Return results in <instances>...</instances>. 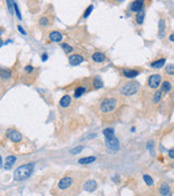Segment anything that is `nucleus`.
<instances>
[{"instance_id": "4be33fe9", "label": "nucleus", "mask_w": 174, "mask_h": 196, "mask_svg": "<svg viewBox=\"0 0 174 196\" xmlns=\"http://www.w3.org/2000/svg\"><path fill=\"white\" fill-rule=\"evenodd\" d=\"M162 93L163 91H157L156 89V91L154 93V95H152V103L154 104H159L160 103V100H161V98H162Z\"/></svg>"}, {"instance_id": "cd10ccee", "label": "nucleus", "mask_w": 174, "mask_h": 196, "mask_svg": "<svg viewBox=\"0 0 174 196\" xmlns=\"http://www.w3.org/2000/svg\"><path fill=\"white\" fill-rule=\"evenodd\" d=\"M14 3H15V0H7V6H8V10L11 14H13L14 12Z\"/></svg>"}, {"instance_id": "c9c22d12", "label": "nucleus", "mask_w": 174, "mask_h": 196, "mask_svg": "<svg viewBox=\"0 0 174 196\" xmlns=\"http://www.w3.org/2000/svg\"><path fill=\"white\" fill-rule=\"evenodd\" d=\"M167 156H169L170 159H174V147L173 148H171V149H169V152H167Z\"/></svg>"}, {"instance_id": "b1692460", "label": "nucleus", "mask_w": 174, "mask_h": 196, "mask_svg": "<svg viewBox=\"0 0 174 196\" xmlns=\"http://www.w3.org/2000/svg\"><path fill=\"white\" fill-rule=\"evenodd\" d=\"M86 91H87V87H85V86L77 87V88L75 89V91H74V97H75V98H80V96H82Z\"/></svg>"}, {"instance_id": "e433bc0d", "label": "nucleus", "mask_w": 174, "mask_h": 196, "mask_svg": "<svg viewBox=\"0 0 174 196\" xmlns=\"http://www.w3.org/2000/svg\"><path fill=\"white\" fill-rule=\"evenodd\" d=\"M18 29H19V32H20V33L22 34V35H26V32H25V29H23V27L21 26V25H18Z\"/></svg>"}, {"instance_id": "ddd939ff", "label": "nucleus", "mask_w": 174, "mask_h": 196, "mask_svg": "<svg viewBox=\"0 0 174 196\" xmlns=\"http://www.w3.org/2000/svg\"><path fill=\"white\" fill-rule=\"evenodd\" d=\"M63 38V35L58 31H52L49 33V40L54 42H60Z\"/></svg>"}, {"instance_id": "6ab92c4d", "label": "nucleus", "mask_w": 174, "mask_h": 196, "mask_svg": "<svg viewBox=\"0 0 174 196\" xmlns=\"http://www.w3.org/2000/svg\"><path fill=\"white\" fill-rule=\"evenodd\" d=\"M165 59L164 58H162V59H159V60H157V61H154V62L150 65V67L151 68H154V69H160V68H163L164 67V65H165Z\"/></svg>"}, {"instance_id": "c756f323", "label": "nucleus", "mask_w": 174, "mask_h": 196, "mask_svg": "<svg viewBox=\"0 0 174 196\" xmlns=\"http://www.w3.org/2000/svg\"><path fill=\"white\" fill-rule=\"evenodd\" d=\"M164 72L167 75H174V65H167L165 67Z\"/></svg>"}, {"instance_id": "1a4fd4ad", "label": "nucleus", "mask_w": 174, "mask_h": 196, "mask_svg": "<svg viewBox=\"0 0 174 196\" xmlns=\"http://www.w3.org/2000/svg\"><path fill=\"white\" fill-rule=\"evenodd\" d=\"M73 184V180L70 176H65V178H62L58 183V187L60 189H67L71 185Z\"/></svg>"}, {"instance_id": "7ed1b4c3", "label": "nucleus", "mask_w": 174, "mask_h": 196, "mask_svg": "<svg viewBox=\"0 0 174 196\" xmlns=\"http://www.w3.org/2000/svg\"><path fill=\"white\" fill-rule=\"evenodd\" d=\"M116 106H118V103H116L115 99L113 98H106L101 101L100 104V110L103 114H109V112H112L113 110H115Z\"/></svg>"}, {"instance_id": "a878e982", "label": "nucleus", "mask_w": 174, "mask_h": 196, "mask_svg": "<svg viewBox=\"0 0 174 196\" xmlns=\"http://www.w3.org/2000/svg\"><path fill=\"white\" fill-rule=\"evenodd\" d=\"M0 75H1V78H2L3 81H7L11 78V71H10V70L3 69V70H1V72H0Z\"/></svg>"}, {"instance_id": "2f4dec72", "label": "nucleus", "mask_w": 174, "mask_h": 196, "mask_svg": "<svg viewBox=\"0 0 174 196\" xmlns=\"http://www.w3.org/2000/svg\"><path fill=\"white\" fill-rule=\"evenodd\" d=\"M93 10H94V6H93V5L88 6V8H87V9L85 10L84 14H83V18H84V19H87V18H88V16H89V14L93 12Z\"/></svg>"}, {"instance_id": "dca6fc26", "label": "nucleus", "mask_w": 174, "mask_h": 196, "mask_svg": "<svg viewBox=\"0 0 174 196\" xmlns=\"http://www.w3.org/2000/svg\"><path fill=\"white\" fill-rule=\"evenodd\" d=\"M159 193H160V195H163V196H169L172 194L171 189H170V186L167 183H163V184L161 185L160 189H159Z\"/></svg>"}, {"instance_id": "473e14b6", "label": "nucleus", "mask_w": 174, "mask_h": 196, "mask_svg": "<svg viewBox=\"0 0 174 196\" xmlns=\"http://www.w3.org/2000/svg\"><path fill=\"white\" fill-rule=\"evenodd\" d=\"M83 150V146H78V147H75L74 149H71L70 150V153H71L72 155H76L78 154V153H80Z\"/></svg>"}, {"instance_id": "423d86ee", "label": "nucleus", "mask_w": 174, "mask_h": 196, "mask_svg": "<svg viewBox=\"0 0 174 196\" xmlns=\"http://www.w3.org/2000/svg\"><path fill=\"white\" fill-rule=\"evenodd\" d=\"M7 136L11 142L13 143H20L22 140L23 136L18 130H14V129H10L7 131Z\"/></svg>"}, {"instance_id": "4468645a", "label": "nucleus", "mask_w": 174, "mask_h": 196, "mask_svg": "<svg viewBox=\"0 0 174 196\" xmlns=\"http://www.w3.org/2000/svg\"><path fill=\"white\" fill-rule=\"evenodd\" d=\"M97 186H98V185H97L96 181L89 180V181H87V182L84 184V189L86 192H88V193H93V192L97 189Z\"/></svg>"}, {"instance_id": "2eb2a0df", "label": "nucleus", "mask_w": 174, "mask_h": 196, "mask_svg": "<svg viewBox=\"0 0 174 196\" xmlns=\"http://www.w3.org/2000/svg\"><path fill=\"white\" fill-rule=\"evenodd\" d=\"M59 104H60V107L62 108H67L70 105L72 104V97L70 95H64L62 98L60 99V101H59Z\"/></svg>"}, {"instance_id": "4c0bfd02", "label": "nucleus", "mask_w": 174, "mask_h": 196, "mask_svg": "<svg viewBox=\"0 0 174 196\" xmlns=\"http://www.w3.org/2000/svg\"><path fill=\"white\" fill-rule=\"evenodd\" d=\"M41 59H42V61H46V60L48 59V55H47V54H44V55L41 56Z\"/></svg>"}, {"instance_id": "5701e85b", "label": "nucleus", "mask_w": 174, "mask_h": 196, "mask_svg": "<svg viewBox=\"0 0 174 196\" xmlns=\"http://www.w3.org/2000/svg\"><path fill=\"white\" fill-rule=\"evenodd\" d=\"M93 86H94L95 88H97V89L102 88V87H103V83H102V81H101V78H99V76L94 78V80H93Z\"/></svg>"}, {"instance_id": "9d476101", "label": "nucleus", "mask_w": 174, "mask_h": 196, "mask_svg": "<svg viewBox=\"0 0 174 196\" xmlns=\"http://www.w3.org/2000/svg\"><path fill=\"white\" fill-rule=\"evenodd\" d=\"M122 73L126 78H135L136 76L139 75L141 71H139V70H134V69H123Z\"/></svg>"}, {"instance_id": "a211bd4d", "label": "nucleus", "mask_w": 174, "mask_h": 196, "mask_svg": "<svg viewBox=\"0 0 174 196\" xmlns=\"http://www.w3.org/2000/svg\"><path fill=\"white\" fill-rule=\"evenodd\" d=\"M15 161H16V158L14 156H8L5 161V169L11 168V166H13L14 163H15Z\"/></svg>"}, {"instance_id": "58836bf2", "label": "nucleus", "mask_w": 174, "mask_h": 196, "mask_svg": "<svg viewBox=\"0 0 174 196\" xmlns=\"http://www.w3.org/2000/svg\"><path fill=\"white\" fill-rule=\"evenodd\" d=\"M169 39H170V42H174V33H172L171 35L169 36Z\"/></svg>"}, {"instance_id": "f704fd0d", "label": "nucleus", "mask_w": 174, "mask_h": 196, "mask_svg": "<svg viewBox=\"0 0 174 196\" xmlns=\"http://www.w3.org/2000/svg\"><path fill=\"white\" fill-rule=\"evenodd\" d=\"M147 147H148V149L150 150V153H151V154L154 155V142H152V140H150V142H148Z\"/></svg>"}, {"instance_id": "f8f14e48", "label": "nucleus", "mask_w": 174, "mask_h": 196, "mask_svg": "<svg viewBox=\"0 0 174 196\" xmlns=\"http://www.w3.org/2000/svg\"><path fill=\"white\" fill-rule=\"evenodd\" d=\"M84 61V58H83L80 55H71L69 57V62L71 65H78Z\"/></svg>"}, {"instance_id": "9b49d317", "label": "nucleus", "mask_w": 174, "mask_h": 196, "mask_svg": "<svg viewBox=\"0 0 174 196\" xmlns=\"http://www.w3.org/2000/svg\"><path fill=\"white\" fill-rule=\"evenodd\" d=\"M92 59H93V61H95L96 63H102L107 60V57H106V55L103 54V52L97 51V52H94V54H93Z\"/></svg>"}, {"instance_id": "f03ea898", "label": "nucleus", "mask_w": 174, "mask_h": 196, "mask_svg": "<svg viewBox=\"0 0 174 196\" xmlns=\"http://www.w3.org/2000/svg\"><path fill=\"white\" fill-rule=\"evenodd\" d=\"M141 88V84L136 81H131V82H127L125 84L122 85L120 91L122 95L124 96H133L137 93Z\"/></svg>"}, {"instance_id": "bb28decb", "label": "nucleus", "mask_w": 174, "mask_h": 196, "mask_svg": "<svg viewBox=\"0 0 174 196\" xmlns=\"http://www.w3.org/2000/svg\"><path fill=\"white\" fill-rule=\"evenodd\" d=\"M61 48L63 49V51H64L65 54H71V52L73 51V48H72L67 42H62V44H61Z\"/></svg>"}, {"instance_id": "20e7f679", "label": "nucleus", "mask_w": 174, "mask_h": 196, "mask_svg": "<svg viewBox=\"0 0 174 196\" xmlns=\"http://www.w3.org/2000/svg\"><path fill=\"white\" fill-rule=\"evenodd\" d=\"M162 83V76L160 74H152L148 78L147 85L150 89H157Z\"/></svg>"}, {"instance_id": "412c9836", "label": "nucleus", "mask_w": 174, "mask_h": 196, "mask_svg": "<svg viewBox=\"0 0 174 196\" xmlns=\"http://www.w3.org/2000/svg\"><path fill=\"white\" fill-rule=\"evenodd\" d=\"M144 19H145V10H141V11L137 12L136 16H135V20H136V23L138 25H141L144 22Z\"/></svg>"}, {"instance_id": "6e6552de", "label": "nucleus", "mask_w": 174, "mask_h": 196, "mask_svg": "<svg viewBox=\"0 0 174 196\" xmlns=\"http://www.w3.org/2000/svg\"><path fill=\"white\" fill-rule=\"evenodd\" d=\"M144 5H145V0H134L129 5V10L132 12H138L144 9Z\"/></svg>"}, {"instance_id": "393cba45", "label": "nucleus", "mask_w": 174, "mask_h": 196, "mask_svg": "<svg viewBox=\"0 0 174 196\" xmlns=\"http://www.w3.org/2000/svg\"><path fill=\"white\" fill-rule=\"evenodd\" d=\"M38 24H39L41 27H47L48 25L50 24V21H49V19H48L47 16H42L41 18L39 19V21H38Z\"/></svg>"}, {"instance_id": "0eeeda50", "label": "nucleus", "mask_w": 174, "mask_h": 196, "mask_svg": "<svg viewBox=\"0 0 174 196\" xmlns=\"http://www.w3.org/2000/svg\"><path fill=\"white\" fill-rule=\"evenodd\" d=\"M167 33V21L164 19H160L158 23V37L162 39Z\"/></svg>"}, {"instance_id": "ea45409f", "label": "nucleus", "mask_w": 174, "mask_h": 196, "mask_svg": "<svg viewBox=\"0 0 174 196\" xmlns=\"http://www.w3.org/2000/svg\"><path fill=\"white\" fill-rule=\"evenodd\" d=\"M116 1H119V2H122V1H124V0H116Z\"/></svg>"}, {"instance_id": "f257e3e1", "label": "nucleus", "mask_w": 174, "mask_h": 196, "mask_svg": "<svg viewBox=\"0 0 174 196\" xmlns=\"http://www.w3.org/2000/svg\"><path fill=\"white\" fill-rule=\"evenodd\" d=\"M34 167L35 165L34 163H25V165L20 166L19 168H16L14 170L13 178L15 181H24L26 179H28L32 176L34 171Z\"/></svg>"}, {"instance_id": "7c9ffc66", "label": "nucleus", "mask_w": 174, "mask_h": 196, "mask_svg": "<svg viewBox=\"0 0 174 196\" xmlns=\"http://www.w3.org/2000/svg\"><path fill=\"white\" fill-rule=\"evenodd\" d=\"M102 133H103V135H105V137L112 136V135H114V130L112 129V127H107V129L103 130Z\"/></svg>"}, {"instance_id": "39448f33", "label": "nucleus", "mask_w": 174, "mask_h": 196, "mask_svg": "<svg viewBox=\"0 0 174 196\" xmlns=\"http://www.w3.org/2000/svg\"><path fill=\"white\" fill-rule=\"evenodd\" d=\"M106 145H107V147L111 152L115 153L120 149V142H119V140L114 135L106 137Z\"/></svg>"}, {"instance_id": "c85d7f7f", "label": "nucleus", "mask_w": 174, "mask_h": 196, "mask_svg": "<svg viewBox=\"0 0 174 196\" xmlns=\"http://www.w3.org/2000/svg\"><path fill=\"white\" fill-rule=\"evenodd\" d=\"M143 179L144 181H145V183L148 185V186H152L154 185V180H152V178L150 176H148V174H144L143 176Z\"/></svg>"}, {"instance_id": "aec40b11", "label": "nucleus", "mask_w": 174, "mask_h": 196, "mask_svg": "<svg viewBox=\"0 0 174 196\" xmlns=\"http://www.w3.org/2000/svg\"><path fill=\"white\" fill-rule=\"evenodd\" d=\"M161 91H162L163 93H165V94L170 93V91H172L171 83H170L169 81H164V82L161 83Z\"/></svg>"}, {"instance_id": "72a5a7b5", "label": "nucleus", "mask_w": 174, "mask_h": 196, "mask_svg": "<svg viewBox=\"0 0 174 196\" xmlns=\"http://www.w3.org/2000/svg\"><path fill=\"white\" fill-rule=\"evenodd\" d=\"M34 71H35V69H34L32 65H27V67L24 68V72L26 74H32V73H34Z\"/></svg>"}, {"instance_id": "f3484780", "label": "nucleus", "mask_w": 174, "mask_h": 196, "mask_svg": "<svg viewBox=\"0 0 174 196\" xmlns=\"http://www.w3.org/2000/svg\"><path fill=\"white\" fill-rule=\"evenodd\" d=\"M96 161V157L95 156H89V157H84V158L78 159V163L80 165H87V163H93Z\"/></svg>"}]
</instances>
